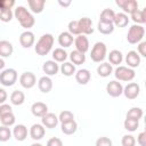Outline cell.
Masks as SVG:
<instances>
[{"mask_svg":"<svg viewBox=\"0 0 146 146\" xmlns=\"http://www.w3.org/2000/svg\"><path fill=\"white\" fill-rule=\"evenodd\" d=\"M14 15L16 19L19 22V24L22 25V27L26 29V31H29V29H31L35 24V18L33 17V15L23 6L16 7Z\"/></svg>","mask_w":146,"mask_h":146,"instance_id":"obj_1","label":"cell"},{"mask_svg":"<svg viewBox=\"0 0 146 146\" xmlns=\"http://www.w3.org/2000/svg\"><path fill=\"white\" fill-rule=\"evenodd\" d=\"M54 41H55V39H54L52 34H50V33H46V34L41 35L40 39L38 40L36 44L34 46V50H35L36 55H39V56L48 55L54 46Z\"/></svg>","mask_w":146,"mask_h":146,"instance_id":"obj_2","label":"cell"},{"mask_svg":"<svg viewBox=\"0 0 146 146\" xmlns=\"http://www.w3.org/2000/svg\"><path fill=\"white\" fill-rule=\"evenodd\" d=\"M145 35V29L143 25H138V24H135L132 25L128 33H127V40L129 43L131 44H136V43H139L143 38Z\"/></svg>","mask_w":146,"mask_h":146,"instance_id":"obj_3","label":"cell"},{"mask_svg":"<svg viewBox=\"0 0 146 146\" xmlns=\"http://www.w3.org/2000/svg\"><path fill=\"white\" fill-rule=\"evenodd\" d=\"M106 52H107V48H106V44L104 42H96L91 49V52H90V57L91 59L95 62V63H100L105 59L106 57Z\"/></svg>","mask_w":146,"mask_h":146,"instance_id":"obj_4","label":"cell"},{"mask_svg":"<svg viewBox=\"0 0 146 146\" xmlns=\"http://www.w3.org/2000/svg\"><path fill=\"white\" fill-rule=\"evenodd\" d=\"M17 81V72L15 68H6L0 73V83L5 87H11Z\"/></svg>","mask_w":146,"mask_h":146,"instance_id":"obj_5","label":"cell"},{"mask_svg":"<svg viewBox=\"0 0 146 146\" xmlns=\"http://www.w3.org/2000/svg\"><path fill=\"white\" fill-rule=\"evenodd\" d=\"M114 75L119 81H132L136 76V73L132 68L128 66H117L114 71Z\"/></svg>","mask_w":146,"mask_h":146,"instance_id":"obj_6","label":"cell"},{"mask_svg":"<svg viewBox=\"0 0 146 146\" xmlns=\"http://www.w3.org/2000/svg\"><path fill=\"white\" fill-rule=\"evenodd\" d=\"M115 3L124 11V14H132L138 10V2L136 0H116Z\"/></svg>","mask_w":146,"mask_h":146,"instance_id":"obj_7","label":"cell"},{"mask_svg":"<svg viewBox=\"0 0 146 146\" xmlns=\"http://www.w3.org/2000/svg\"><path fill=\"white\" fill-rule=\"evenodd\" d=\"M106 92L111 96V97H120L123 92V86L121 84V82L116 81V80H113V81H110L107 84H106Z\"/></svg>","mask_w":146,"mask_h":146,"instance_id":"obj_8","label":"cell"},{"mask_svg":"<svg viewBox=\"0 0 146 146\" xmlns=\"http://www.w3.org/2000/svg\"><path fill=\"white\" fill-rule=\"evenodd\" d=\"M19 83L23 88L25 89H31L35 86L36 83V78L34 75V73L32 72H24L22 73V75L19 76Z\"/></svg>","mask_w":146,"mask_h":146,"instance_id":"obj_9","label":"cell"},{"mask_svg":"<svg viewBox=\"0 0 146 146\" xmlns=\"http://www.w3.org/2000/svg\"><path fill=\"white\" fill-rule=\"evenodd\" d=\"M139 92H140V87L138 83L136 82H130L128 83L124 88H123V95L125 96V98L128 99H135L139 96Z\"/></svg>","mask_w":146,"mask_h":146,"instance_id":"obj_10","label":"cell"},{"mask_svg":"<svg viewBox=\"0 0 146 146\" xmlns=\"http://www.w3.org/2000/svg\"><path fill=\"white\" fill-rule=\"evenodd\" d=\"M79 23V27H80V32L83 35H88V34H92L94 33V27H92V21L89 17H82L78 21Z\"/></svg>","mask_w":146,"mask_h":146,"instance_id":"obj_11","label":"cell"},{"mask_svg":"<svg viewBox=\"0 0 146 146\" xmlns=\"http://www.w3.org/2000/svg\"><path fill=\"white\" fill-rule=\"evenodd\" d=\"M34 41H35L34 33L31 31H24L19 35V43L23 48H31L34 44Z\"/></svg>","mask_w":146,"mask_h":146,"instance_id":"obj_12","label":"cell"},{"mask_svg":"<svg viewBox=\"0 0 146 146\" xmlns=\"http://www.w3.org/2000/svg\"><path fill=\"white\" fill-rule=\"evenodd\" d=\"M74 44H75V50H78L82 54H86L89 50V40L83 34H80L75 38Z\"/></svg>","mask_w":146,"mask_h":146,"instance_id":"obj_13","label":"cell"},{"mask_svg":"<svg viewBox=\"0 0 146 146\" xmlns=\"http://www.w3.org/2000/svg\"><path fill=\"white\" fill-rule=\"evenodd\" d=\"M58 116L54 113H47L46 115H43L41 117V123L44 128H48V129H54L57 124H58Z\"/></svg>","mask_w":146,"mask_h":146,"instance_id":"obj_14","label":"cell"},{"mask_svg":"<svg viewBox=\"0 0 146 146\" xmlns=\"http://www.w3.org/2000/svg\"><path fill=\"white\" fill-rule=\"evenodd\" d=\"M31 112L34 116L42 117L43 115H46L48 113V106H47V104H44L42 102H35L31 106Z\"/></svg>","mask_w":146,"mask_h":146,"instance_id":"obj_15","label":"cell"},{"mask_svg":"<svg viewBox=\"0 0 146 146\" xmlns=\"http://www.w3.org/2000/svg\"><path fill=\"white\" fill-rule=\"evenodd\" d=\"M125 63L128 64V67H130V68L138 67L139 64H140V56L138 55L137 51L130 50V51L125 55Z\"/></svg>","mask_w":146,"mask_h":146,"instance_id":"obj_16","label":"cell"},{"mask_svg":"<svg viewBox=\"0 0 146 146\" xmlns=\"http://www.w3.org/2000/svg\"><path fill=\"white\" fill-rule=\"evenodd\" d=\"M59 66L55 60H46L42 65V71L43 73H46L47 76H51V75H56L58 73Z\"/></svg>","mask_w":146,"mask_h":146,"instance_id":"obj_17","label":"cell"},{"mask_svg":"<svg viewBox=\"0 0 146 146\" xmlns=\"http://www.w3.org/2000/svg\"><path fill=\"white\" fill-rule=\"evenodd\" d=\"M46 133V129L42 124H39V123H35L33 124L31 128H30V136L33 140H40L43 138Z\"/></svg>","mask_w":146,"mask_h":146,"instance_id":"obj_18","label":"cell"},{"mask_svg":"<svg viewBox=\"0 0 146 146\" xmlns=\"http://www.w3.org/2000/svg\"><path fill=\"white\" fill-rule=\"evenodd\" d=\"M38 88H39V90L41 92L48 94L52 89V80L47 75L41 76L39 79V81H38Z\"/></svg>","mask_w":146,"mask_h":146,"instance_id":"obj_19","label":"cell"},{"mask_svg":"<svg viewBox=\"0 0 146 146\" xmlns=\"http://www.w3.org/2000/svg\"><path fill=\"white\" fill-rule=\"evenodd\" d=\"M90 79H91V74L87 68H81L75 72V80L80 84H87L90 81Z\"/></svg>","mask_w":146,"mask_h":146,"instance_id":"obj_20","label":"cell"},{"mask_svg":"<svg viewBox=\"0 0 146 146\" xmlns=\"http://www.w3.org/2000/svg\"><path fill=\"white\" fill-rule=\"evenodd\" d=\"M13 135L17 141H23L27 137V128L24 124H17L13 130Z\"/></svg>","mask_w":146,"mask_h":146,"instance_id":"obj_21","label":"cell"},{"mask_svg":"<svg viewBox=\"0 0 146 146\" xmlns=\"http://www.w3.org/2000/svg\"><path fill=\"white\" fill-rule=\"evenodd\" d=\"M14 51V47L11 42L7 40L0 41V57H10Z\"/></svg>","mask_w":146,"mask_h":146,"instance_id":"obj_22","label":"cell"},{"mask_svg":"<svg viewBox=\"0 0 146 146\" xmlns=\"http://www.w3.org/2000/svg\"><path fill=\"white\" fill-rule=\"evenodd\" d=\"M27 5H29V7H30L32 13L40 14L44 9L46 1L44 0H27Z\"/></svg>","mask_w":146,"mask_h":146,"instance_id":"obj_23","label":"cell"},{"mask_svg":"<svg viewBox=\"0 0 146 146\" xmlns=\"http://www.w3.org/2000/svg\"><path fill=\"white\" fill-rule=\"evenodd\" d=\"M129 23V17L127 14L124 13H117L115 14V17H114V21H113V25L114 27H124L127 26Z\"/></svg>","mask_w":146,"mask_h":146,"instance_id":"obj_24","label":"cell"},{"mask_svg":"<svg viewBox=\"0 0 146 146\" xmlns=\"http://www.w3.org/2000/svg\"><path fill=\"white\" fill-rule=\"evenodd\" d=\"M113 66L110 63H102L97 66V74L102 78H107L112 74Z\"/></svg>","mask_w":146,"mask_h":146,"instance_id":"obj_25","label":"cell"},{"mask_svg":"<svg viewBox=\"0 0 146 146\" xmlns=\"http://www.w3.org/2000/svg\"><path fill=\"white\" fill-rule=\"evenodd\" d=\"M58 43L63 48H67L73 43V35L68 32H62L58 35Z\"/></svg>","mask_w":146,"mask_h":146,"instance_id":"obj_26","label":"cell"},{"mask_svg":"<svg viewBox=\"0 0 146 146\" xmlns=\"http://www.w3.org/2000/svg\"><path fill=\"white\" fill-rule=\"evenodd\" d=\"M108 60H110L111 65H120L122 63V60H123V55H122V52L120 50L114 49V50L110 51Z\"/></svg>","mask_w":146,"mask_h":146,"instance_id":"obj_27","label":"cell"},{"mask_svg":"<svg viewBox=\"0 0 146 146\" xmlns=\"http://www.w3.org/2000/svg\"><path fill=\"white\" fill-rule=\"evenodd\" d=\"M70 59L73 65H81L86 62V55L78 50H72L70 54Z\"/></svg>","mask_w":146,"mask_h":146,"instance_id":"obj_28","label":"cell"},{"mask_svg":"<svg viewBox=\"0 0 146 146\" xmlns=\"http://www.w3.org/2000/svg\"><path fill=\"white\" fill-rule=\"evenodd\" d=\"M10 102L13 105H16V106H19L22 105L24 102H25V95L23 91L21 90H14L10 95Z\"/></svg>","mask_w":146,"mask_h":146,"instance_id":"obj_29","label":"cell"},{"mask_svg":"<svg viewBox=\"0 0 146 146\" xmlns=\"http://www.w3.org/2000/svg\"><path fill=\"white\" fill-rule=\"evenodd\" d=\"M131 19L137 23L138 25L140 24H144L146 22V8H143V9H138L136 10L135 13L131 14Z\"/></svg>","mask_w":146,"mask_h":146,"instance_id":"obj_30","label":"cell"},{"mask_svg":"<svg viewBox=\"0 0 146 146\" xmlns=\"http://www.w3.org/2000/svg\"><path fill=\"white\" fill-rule=\"evenodd\" d=\"M114 17H115V13H114V10H113V9H110V8H106V9H103V11L100 13L99 22L113 23Z\"/></svg>","mask_w":146,"mask_h":146,"instance_id":"obj_31","label":"cell"},{"mask_svg":"<svg viewBox=\"0 0 146 146\" xmlns=\"http://www.w3.org/2000/svg\"><path fill=\"white\" fill-rule=\"evenodd\" d=\"M144 115V111L140 107H131L127 113V119L139 121Z\"/></svg>","mask_w":146,"mask_h":146,"instance_id":"obj_32","label":"cell"},{"mask_svg":"<svg viewBox=\"0 0 146 146\" xmlns=\"http://www.w3.org/2000/svg\"><path fill=\"white\" fill-rule=\"evenodd\" d=\"M60 128H62V132H63L64 135H73V133L78 130V123H76L75 121L62 123Z\"/></svg>","mask_w":146,"mask_h":146,"instance_id":"obj_33","label":"cell"},{"mask_svg":"<svg viewBox=\"0 0 146 146\" xmlns=\"http://www.w3.org/2000/svg\"><path fill=\"white\" fill-rule=\"evenodd\" d=\"M60 72L65 76H72L76 72L75 71V65H73L71 62H64L60 66Z\"/></svg>","mask_w":146,"mask_h":146,"instance_id":"obj_34","label":"cell"},{"mask_svg":"<svg viewBox=\"0 0 146 146\" xmlns=\"http://www.w3.org/2000/svg\"><path fill=\"white\" fill-rule=\"evenodd\" d=\"M52 58L57 63H64L67 58V52L63 49V48H56L54 51H52Z\"/></svg>","mask_w":146,"mask_h":146,"instance_id":"obj_35","label":"cell"},{"mask_svg":"<svg viewBox=\"0 0 146 146\" xmlns=\"http://www.w3.org/2000/svg\"><path fill=\"white\" fill-rule=\"evenodd\" d=\"M98 31L102 34H111L114 31L113 23H105V22H98Z\"/></svg>","mask_w":146,"mask_h":146,"instance_id":"obj_36","label":"cell"},{"mask_svg":"<svg viewBox=\"0 0 146 146\" xmlns=\"http://www.w3.org/2000/svg\"><path fill=\"white\" fill-rule=\"evenodd\" d=\"M58 121L60 123H66V122H71V121H74V114L68 111V110H65L63 112H60L59 116H58Z\"/></svg>","mask_w":146,"mask_h":146,"instance_id":"obj_37","label":"cell"},{"mask_svg":"<svg viewBox=\"0 0 146 146\" xmlns=\"http://www.w3.org/2000/svg\"><path fill=\"white\" fill-rule=\"evenodd\" d=\"M15 121H16V119H15L14 113H8V114H6V115L0 116V122H1V124L5 125V127H10V125H13V124L15 123Z\"/></svg>","mask_w":146,"mask_h":146,"instance_id":"obj_38","label":"cell"},{"mask_svg":"<svg viewBox=\"0 0 146 146\" xmlns=\"http://www.w3.org/2000/svg\"><path fill=\"white\" fill-rule=\"evenodd\" d=\"M123 127L125 130L130 131V132H133L138 129L139 127V121H135V120H130V119H125L124 122H123Z\"/></svg>","mask_w":146,"mask_h":146,"instance_id":"obj_39","label":"cell"},{"mask_svg":"<svg viewBox=\"0 0 146 146\" xmlns=\"http://www.w3.org/2000/svg\"><path fill=\"white\" fill-rule=\"evenodd\" d=\"M14 16V13L11 9H0V21L3 23H8L11 21Z\"/></svg>","mask_w":146,"mask_h":146,"instance_id":"obj_40","label":"cell"},{"mask_svg":"<svg viewBox=\"0 0 146 146\" xmlns=\"http://www.w3.org/2000/svg\"><path fill=\"white\" fill-rule=\"evenodd\" d=\"M11 138V131L8 127L1 125L0 127V141H8Z\"/></svg>","mask_w":146,"mask_h":146,"instance_id":"obj_41","label":"cell"},{"mask_svg":"<svg viewBox=\"0 0 146 146\" xmlns=\"http://www.w3.org/2000/svg\"><path fill=\"white\" fill-rule=\"evenodd\" d=\"M68 33L72 34V35H80L81 32H80V27H79V23L78 21H71L68 23Z\"/></svg>","mask_w":146,"mask_h":146,"instance_id":"obj_42","label":"cell"},{"mask_svg":"<svg viewBox=\"0 0 146 146\" xmlns=\"http://www.w3.org/2000/svg\"><path fill=\"white\" fill-rule=\"evenodd\" d=\"M122 146H135L136 145V139L132 135H124L121 139Z\"/></svg>","mask_w":146,"mask_h":146,"instance_id":"obj_43","label":"cell"},{"mask_svg":"<svg viewBox=\"0 0 146 146\" xmlns=\"http://www.w3.org/2000/svg\"><path fill=\"white\" fill-rule=\"evenodd\" d=\"M96 146H113V143L108 137H99L96 140Z\"/></svg>","mask_w":146,"mask_h":146,"instance_id":"obj_44","label":"cell"},{"mask_svg":"<svg viewBox=\"0 0 146 146\" xmlns=\"http://www.w3.org/2000/svg\"><path fill=\"white\" fill-rule=\"evenodd\" d=\"M8 113H13V108L10 105L8 104H1L0 105V116L2 115H6Z\"/></svg>","mask_w":146,"mask_h":146,"instance_id":"obj_45","label":"cell"},{"mask_svg":"<svg viewBox=\"0 0 146 146\" xmlns=\"http://www.w3.org/2000/svg\"><path fill=\"white\" fill-rule=\"evenodd\" d=\"M137 52L139 56L146 57V42L145 41H140L138 43V51Z\"/></svg>","mask_w":146,"mask_h":146,"instance_id":"obj_46","label":"cell"},{"mask_svg":"<svg viewBox=\"0 0 146 146\" xmlns=\"http://www.w3.org/2000/svg\"><path fill=\"white\" fill-rule=\"evenodd\" d=\"M47 146H63V141L57 137H52L47 141Z\"/></svg>","mask_w":146,"mask_h":146,"instance_id":"obj_47","label":"cell"},{"mask_svg":"<svg viewBox=\"0 0 146 146\" xmlns=\"http://www.w3.org/2000/svg\"><path fill=\"white\" fill-rule=\"evenodd\" d=\"M137 143L140 145V146H146V132L143 131L138 135L137 137Z\"/></svg>","mask_w":146,"mask_h":146,"instance_id":"obj_48","label":"cell"},{"mask_svg":"<svg viewBox=\"0 0 146 146\" xmlns=\"http://www.w3.org/2000/svg\"><path fill=\"white\" fill-rule=\"evenodd\" d=\"M7 97H8V95H7L6 90L2 89V88H0V105L1 104H5V102L7 100Z\"/></svg>","mask_w":146,"mask_h":146,"instance_id":"obj_49","label":"cell"},{"mask_svg":"<svg viewBox=\"0 0 146 146\" xmlns=\"http://www.w3.org/2000/svg\"><path fill=\"white\" fill-rule=\"evenodd\" d=\"M58 3H59V6H62V7H68L70 5H71V1L68 0V1H58Z\"/></svg>","mask_w":146,"mask_h":146,"instance_id":"obj_50","label":"cell"},{"mask_svg":"<svg viewBox=\"0 0 146 146\" xmlns=\"http://www.w3.org/2000/svg\"><path fill=\"white\" fill-rule=\"evenodd\" d=\"M5 65H6V64H5V60H3V59L0 57V71H3Z\"/></svg>","mask_w":146,"mask_h":146,"instance_id":"obj_51","label":"cell"},{"mask_svg":"<svg viewBox=\"0 0 146 146\" xmlns=\"http://www.w3.org/2000/svg\"><path fill=\"white\" fill-rule=\"evenodd\" d=\"M30 146H42L41 144H39V143H33L32 145H30Z\"/></svg>","mask_w":146,"mask_h":146,"instance_id":"obj_52","label":"cell"},{"mask_svg":"<svg viewBox=\"0 0 146 146\" xmlns=\"http://www.w3.org/2000/svg\"><path fill=\"white\" fill-rule=\"evenodd\" d=\"M0 9H1V7H0Z\"/></svg>","mask_w":146,"mask_h":146,"instance_id":"obj_53","label":"cell"}]
</instances>
